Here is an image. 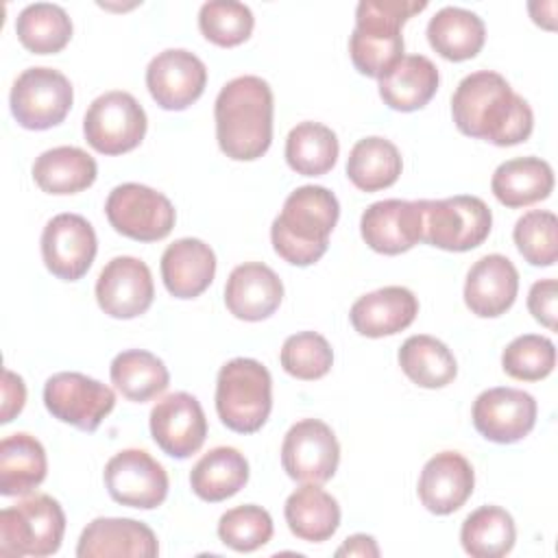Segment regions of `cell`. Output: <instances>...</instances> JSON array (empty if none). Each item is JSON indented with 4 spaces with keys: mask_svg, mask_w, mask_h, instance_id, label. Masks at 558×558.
<instances>
[{
    "mask_svg": "<svg viewBox=\"0 0 558 558\" xmlns=\"http://www.w3.org/2000/svg\"><path fill=\"white\" fill-rule=\"evenodd\" d=\"M451 116L460 133L495 146H514L530 137L534 116L527 100L490 70L464 76L451 98Z\"/></svg>",
    "mask_w": 558,
    "mask_h": 558,
    "instance_id": "cell-1",
    "label": "cell"
},
{
    "mask_svg": "<svg viewBox=\"0 0 558 558\" xmlns=\"http://www.w3.org/2000/svg\"><path fill=\"white\" fill-rule=\"evenodd\" d=\"M272 89L253 74L231 78L216 98V140L235 161L262 157L272 142Z\"/></svg>",
    "mask_w": 558,
    "mask_h": 558,
    "instance_id": "cell-2",
    "label": "cell"
},
{
    "mask_svg": "<svg viewBox=\"0 0 558 558\" xmlns=\"http://www.w3.org/2000/svg\"><path fill=\"white\" fill-rule=\"evenodd\" d=\"M340 216L338 198L323 185H301L283 203L281 214L272 220L270 240L275 253L294 266L318 262Z\"/></svg>",
    "mask_w": 558,
    "mask_h": 558,
    "instance_id": "cell-3",
    "label": "cell"
},
{
    "mask_svg": "<svg viewBox=\"0 0 558 558\" xmlns=\"http://www.w3.org/2000/svg\"><path fill=\"white\" fill-rule=\"evenodd\" d=\"M425 7V0H362L349 37V54L357 72L377 81L386 76L405 57L401 26Z\"/></svg>",
    "mask_w": 558,
    "mask_h": 558,
    "instance_id": "cell-4",
    "label": "cell"
},
{
    "mask_svg": "<svg viewBox=\"0 0 558 558\" xmlns=\"http://www.w3.org/2000/svg\"><path fill=\"white\" fill-rule=\"evenodd\" d=\"M272 410V379L268 368L253 357H233L216 379V412L238 434L262 429Z\"/></svg>",
    "mask_w": 558,
    "mask_h": 558,
    "instance_id": "cell-5",
    "label": "cell"
},
{
    "mask_svg": "<svg viewBox=\"0 0 558 558\" xmlns=\"http://www.w3.org/2000/svg\"><path fill=\"white\" fill-rule=\"evenodd\" d=\"M65 514L50 495H31L0 512L2 556H50L61 547Z\"/></svg>",
    "mask_w": 558,
    "mask_h": 558,
    "instance_id": "cell-6",
    "label": "cell"
},
{
    "mask_svg": "<svg viewBox=\"0 0 558 558\" xmlns=\"http://www.w3.org/2000/svg\"><path fill=\"white\" fill-rule=\"evenodd\" d=\"M423 240L442 251H471L480 246L493 227V214L480 196L458 194L438 201H423Z\"/></svg>",
    "mask_w": 558,
    "mask_h": 558,
    "instance_id": "cell-7",
    "label": "cell"
},
{
    "mask_svg": "<svg viewBox=\"0 0 558 558\" xmlns=\"http://www.w3.org/2000/svg\"><path fill=\"white\" fill-rule=\"evenodd\" d=\"M74 92L65 74L52 68H28L11 87V113L31 131H46L61 124L72 107Z\"/></svg>",
    "mask_w": 558,
    "mask_h": 558,
    "instance_id": "cell-8",
    "label": "cell"
},
{
    "mask_svg": "<svg viewBox=\"0 0 558 558\" xmlns=\"http://www.w3.org/2000/svg\"><path fill=\"white\" fill-rule=\"evenodd\" d=\"M105 214L118 233L137 242L163 240L177 220L170 198L142 183L113 187L107 196Z\"/></svg>",
    "mask_w": 558,
    "mask_h": 558,
    "instance_id": "cell-9",
    "label": "cell"
},
{
    "mask_svg": "<svg viewBox=\"0 0 558 558\" xmlns=\"http://www.w3.org/2000/svg\"><path fill=\"white\" fill-rule=\"evenodd\" d=\"M146 111L129 92L98 96L83 120L87 144L102 155H122L137 148L146 135Z\"/></svg>",
    "mask_w": 558,
    "mask_h": 558,
    "instance_id": "cell-10",
    "label": "cell"
},
{
    "mask_svg": "<svg viewBox=\"0 0 558 558\" xmlns=\"http://www.w3.org/2000/svg\"><path fill=\"white\" fill-rule=\"evenodd\" d=\"M44 403L61 423L81 432H96L102 418L113 410L116 395L98 379L63 371L48 377L44 386Z\"/></svg>",
    "mask_w": 558,
    "mask_h": 558,
    "instance_id": "cell-11",
    "label": "cell"
},
{
    "mask_svg": "<svg viewBox=\"0 0 558 558\" xmlns=\"http://www.w3.org/2000/svg\"><path fill=\"white\" fill-rule=\"evenodd\" d=\"M340 462V445L331 427L318 418L294 423L283 436V471L303 484H325L333 477Z\"/></svg>",
    "mask_w": 558,
    "mask_h": 558,
    "instance_id": "cell-12",
    "label": "cell"
},
{
    "mask_svg": "<svg viewBox=\"0 0 558 558\" xmlns=\"http://www.w3.org/2000/svg\"><path fill=\"white\" fill-rule=\"evenodd\" d=\"M105 486L113 501L153 510L168 497V473L148 451L122 449L105 464Z\"/></svg>",
    "mask_w": 558,
    "mask_h": 558,
    "instance_id": "cell-13",
    "label": "cell"
},
{
    "mask_svg": "<svg viewBox=\"0 0 558 558\" xmlns=\"http://www.w3.org/2000/svg\"><path fill=\"white\" fill-rule=\"evenodd\" d=\"M207 85L205 63L190 50L168 48L150 59L146 87L166 111H183L201 98Z\"/></svg>",
    "mask_w": 558,
    "mask_h": 558,
    "instance_id": "cell-14",
    "label": "cell"
},
{
    "mask_svg": "<svg viewBox=\"0 0 558 558\" xmlns=\"http://www.w3.org/2000/svg\"><path fill=\"white\" fill-rule=\"evenodd\" d=\"M94 227L78 214H57L41 231V257L46 268L63 279H81L96 257Z\"/></svg>",
    "mask_w": 558,
    "mask_h": 558,
    "instance_id": "cell-15",
    "label": "cell"
},
{
    "mask_svg": "<svg viewBox=\"0 0 558 558\" xmlns=\"http://www.w3.org/2000/svg\"><path fill=\"white\" fill-rule=\"evenodd\" d=\"M423 201L386 198L364 209L360 231L375 253L399 255L423 240Z\"/></svg>",
    "mask_w": 558,
    "mask_h": 558,
    "instance_id": "cell-16",
    "label": "cell"
},
{
    "mask_svg": "<svg viewBox=\"0 0 558 558\" xmlns=\"http://www.w3.org/2000/svg\"><path fill=\"white\" fill-rule=\"evenodd\" d=\"M150 434L157 447L179 460L196 453L207 436V418L190 392H172L150 410Z\"/></svg>",
    "mask_w": 558,
    "mask_h": 558,
    "instance_id": "cell-17",
    "label": "cell"
},
{
    "mask_svg": "<svg viewBox=\"0 0 558 558\" xmlns=\"http://www.w3.org/2000/svg\"><path fill=\"white\" fill-rule=\"evenodd\" d=\"M534 423L536 401L519 388H488L473 403V425L490 442H517L532 432Z\"/></svg>",
    "mask_w": 558,
    "mask_h": 558,
    "instance_id": "cell-18",
    "label": "cell"
},
{
    "mask_svg": "<svg viewBox=\"0 0 558 558\" xmlns=\"http://www.w3.org/2000/svg\"><path fill=\"white\" fill-rule=\"evenodd\" d=\"M155 299L150 268L131 255L113 257L98 275L96 301L111 318H135L144 314Z\"/></svg>",
    "mask_w": 558,
    "mask_h": 558,
    "instance_id": "cell-19",
    "label": "cell"
},
{
    "mask_svg": "<svg viewBox=\"0 0 558 558\" xmlns=\"http://www.w3.org/2000/svg\"><path fill=\"white\" fill-rule=\"evenodd\" d=\"M475 486L471 462L458 451L429 458L418 477V499L434 514H451L464 506Z\"/></svg>",
    "mask_w": 558,
    "mask_h": 558,
    "instance_id": "cell-20",
    "label": "cell"
},
{
    "mask_svg": "<svg viewBox=\"0 0 558 558\" xmlns=\"http://www.w3.org/2000/svg\"><path fill=\"white\" fill-rule=\"evenodd\" d=\"M157 554V536L146 523L118 517H100L87 523L76 545L78 558H155Z\"/></svg>",
    "mask_w": 558,
    "mask_h": 558,
    "instance_id": "cell-21",
    "label": "cell"
},
{
    "mask_svg": "<svg viewBox=\"0 0 558 558\" xmlns=\"http://www.w3.org/2000/svg\"><path fill=\"white\" fill-rule=\"evenodd\" d=\"M283 299V283L279 275L262 264L246 262L231 270L225 286V305L227 310L248 323H257L275 314Z\"/></svg>",
    "mask_w": 558,
    "mask_h": 558,
    "instance_id": "cell-22",
    "label": "cell"
},
{
    "mask_svg": "<svg viewBox=\"0 0 558 558\" xmlns=\"http://www.w3.org/2000/svg\"><path fill=\"white\" fill-rule=\"evenodd\" d=\"M519 292L514 264L499 253L480 257L464 281V303L480 318L501 316L512 307Z\"/></svg>",
    "mask_w": 558,
    "mask_h": 558,
    "instance_id": "cell-23",
    "label": "cell"
},
{
    "mask_svg": "<svg viewBox=\"0 0 558 558\" xmlns=\"http://www.w3.org/2000/svg\"><path fill=\"white\" fill-rule=\"evenodd\" d=\"M418 301L403 286H386L360 296L349 312L351 325L366 338H384L403 331L414 323Z\"/></svg>",
    "mask_w": 558,
    "mask_h": 558,
    "instance_id": "cell-24",
    "label": "cell"
},
{
    "mask_svg": "<svg viewBox=\"0 0 558 558\" xmlns=\"http://www.w3.org/2000/svg\"><path fill=\"white\" fill-rule=\"evenodd\" d=\"M216 275V255L198 238H181L168 244L161 255V279L166 290L177 299L203 294Z\"/></svg>",
    "mask_w": 558,
    "mask_h": 558,
    "instance_id": "cell-25",
    "label": "cell"
},
{
    "mask_svg": "<svg viewBox=\"0 0 558 558\" xmlns=\"http://www.w3.org/2000/svg\"><path fill=\"white\" fill-rule=\"evenodd\" d=\"M438 68L423 54H405L379 78V96L395 111L423 109L438 89Z\"/></svg>",
    "mask_w": 558,
    "mask_h": 558,
    "instance_id": "cell-26",
    "label": "cell"
},
{
    "mask_svg": "<svg viewBox=\"0 0 558 558\" xmlns=\"http://www.w3.org/2000/svg\"><path fill=\"white\" fill-rule=\"evenodd\" d=\"M495 198L506 207H525L554 190L551 166L541 157H517L497 166L490 179Z\"/></svg>",
    "mask_w": 558,
    "mask_h": 558,
    "instance_id": "cell-27",
    "label": "cell"
},
{
    "mask_svg": "<svg viewBox=\"0 0 558 558\" xmlns=\"http://www.w3.org/2000/svg\"><path fill=\"white\" fill-rule=\"evenodd\" d=\"M283 514L290 532L307 543L331 538L340 525V506L320 484H303L290 493Z\"/></svg>",
    "mask_w": 558,
    "mask_h": 558,
    "instance_id": "cell-28",
    "label": "cell"
},
{
    "mask_svg": "<svg viewBox=\"0 0 558 558\" xmlns=\"http://www.w3.org/2000/svg\"><path fill=\"white\" fill-rule=\"evenodd\" d=\"M486 39L482 17L462 7H442L427 24L429 46L447 61L473 59Z\"/></svg>",
    "mask_w": 558,
    "mask_h": 558,
    "instance_id": "cell-29",
    "label": "cell"
},
{
    "mask_svg": "<svg viewBox=\"0 0 558 558\" xmlns=\"http://www.w3.org/2000/svg\"><path fill=\"white\" fill-rule=\"evenodd\" d=\"M48 460L44 445L31 434H11L0 442V493L28 495L46 480Z\"/></svg>",
    "mask_w": 558,
    "mask_h": 558,
    "instance_id": "cell-30",
    "label": "cell"
},
{
    "mask_svg": "<svg viewBox=\"0 0 558 558\" xmlns=\"http://www.w3.org/2000/svg\"><path fill=\"white\" fill-rule=\"evenodd\" d=\"M96 174L94 157L76 146L50 148L33 163V179L48 194L83 192L96 181Z\"/></svg>",
    "mask_w": 558,
    "mask_h": 558,
    "instance_id": "cell-31",
    "label": "cell"
},
{
    "mask_svg": "<svg viewBox=\"0 0 558 558\" xmlns=\"http://www.w3.org/2000/svg\"><path fill=\"white\" fill-rule=\"evenodd\" d=\"M248 482V462L235 447L207 451L190 471V486L203 501H225Z\"/></svg>",
    "mask_w": 558,
    "mask_h": 558,
    "instance_id": "cell-32",
    "label": "cell"
},
{
    "mask_svg": "<svg viewBox=\"0 0 558 558\" xmlns=\"http://www.w3.org/2000/svg\"><path fill=\"white\" fill-rule=\"evenodd\" d=\"M403 161L399 148L379 135L355 142L347 159V177L362 192L390 187L401 174Z\"/></svg>",
    "mask_w": 558,
    "mask_h": 558,
    "instance_id": "cell-33",
    "label": "cell"
},
{
    "mask_svg": "<svg viewBox=\"0 0 558 558\" xmlns=\"http://www.w3.org/2000/svg\"><path fill=\"white\" fill-rule=\"evenodd\" d=\"M109 373L118 392L135 403L155 399L170 384L166 364L155 353L144 349H129L118 353Z\"/></svg>",
    "mask_w": 558,
    "mask_h": 558,
    "instance_id": "cell-34",
    "label": "cell"
},
{
    "mask_svg": "<svg viewBox=\"0 0 558 558\" xmlns=\"http://www.w3.org/2000/svg\"><path fill=\"white\" fill-rule=\"evenodd\" d=\"M401 371L421 388H442L458 375L453 353L434 336H410L399 349Z\"/></svg>",
    "mask_w": 558,
    "mask_h": 558,
    "instance_id": "cell-35",
    "label": "cell"
},
{
    "mask_svg": "<svg viewBox=\"0 0 558 558\" xmlns=\"http://www.w3.org/2000/svg\"><path fill=\"white\" fill-rule=\"evenodd\" d=\"M15 33L26 50L35 54H54L68 46L72 37V20L59 4L35 2L20 11Z\"/></svg>",
    "mask_w": 558,
    "mask_h": 558,
    "instance_id": "cell-36",
    "label": "cell"
},
{
    "mask_svg": "<svg viewBox=\"0 0 558 558\" xmlns=\"http://www.w3.org/2000/svg\"><path fill=\"white\" fill-rule=\"evenodd\" d=\"M338 137L320 122H301L286 137V161L303 177H320L336 166Z\"/></svg>",
    "mask_w": 558,
    "mask_h": 558,
    "instance_id": "cell-37",
    "label": "cell"
},
{
    "mask_svg": "<svg viewBox=\"0 0 558 558\" xmlns=\"http://www.w3.org/2000/svg\"><path fill=\"white\" fill-rule=\"evenodd\" d=\"M514 521L499 506L473 510L460 530V543L473 558H501L514 547Z\"/></svg>",
    "mask_w": 558,
    "mask_h": 558,
    "instance_id": "cell-38",
    "label": "cell"
},
{
    "mask_svg": "<svg viewBox=\"0 0 558 558\" xmlns=\"http://www.w3.org/2000/svg\"><path fill=\"white\" fill-rule=\"evenodd\" d=\"M253 11L244 2L211 0L198 11V28L216 46L233 48L246 41L253 33Z\"/></svg>",
    "mask_w": 558,
    "mask_h": 558,
    "instance_id": "cell-39",
    "label": "cell"
},
{
    "mask_svg": "<svg viewBox=\"0 0 558 558\" xmlns=\"http://www.w3.org/2000/svg\"><path fill=\"white\" fill-rule=\"evenodd\" d=\"M514 244L532 266H551L558 257V220L547 209L523 214L512 231Z\"/></svg>",
    "mask_w": 558,
    "mask_h": 558,
    "instance_id": "cell-40",
    "label": "cell"
},
{
    "mask_svg": "<svg viewBox=\"0 0 558 558\" xmlns=\"http://www.w3.org/2000/svg\"><path fill=\"white\" fill-rule=\"evenodd\" d=\"M556 366V347L549 338L523 333L514 338L501 353V368L512 379L538 381Z\"/></svg>",
    "mask_w": 558,
    "mask_h": 558,
    "instance_id": "cell-41",
    "label": "cell"
},
{
    "mask_svg": "<svg viewBox=\"0 0 558 558\" xmlns=\"http://www.w3.org/2000/svg\"><path fill=\"white\" fill-rule=\"evenodd\" d=\"M279 360L288 375L303 381H312L329 373L333 364V351L320 333L299 331L286 338Z\"/></svg>",
    "mask_w": 558,
    "mask_h": 558,
    "instance_id": "cell-42",
    "label": "cell"
},
{
    "mask_svg": "<svg viewBox=\"0 0 558 558\" xmlns=\"http://www.w3.org/2000/svg\"><path fill=\"white\" fill-rule=\"evenodd\" d=\"M218 536L235 551H255L272 538V519L262 506H235L220 517Z\"/></svg>",
    "mask_w": 558,
    "mask_h": 558,
    "instance_id": "cell-43",
    "label": "cell"
},
{
    "mask_svg": "<svg viewBox=\"0 0 558 558\" xmlns=\"http://www.w3.org/2000/svg\"><path fill=\"white\" fill-rule=\"evenodd\" d=\"M556 299H558L556 279H541L532 283L527 294L530 314L547 329H556Z\"/></svg>",
    "mask_w": 558,
    "mask_h": 558,
    "instance_id": "cell-44",
    "label": "cell"
},
{
    "mask_svg": "<svg viewBox=\"0 0 558 558\" xmlns=\"http://www.w3.org/2000/svg\"><path fill=\"white\" fill-rule=\"evenodd\" d=\"M26 401V386L20 375L13 371H4L2 375V412H0V423H11L24 408Z\"/></svg>",
    "mask_w": 558,
    "mask_h": 558,
    "instance_id": "cell-45",
    "label": "cell"
},
{
    "mask_svg": "<svg viewBox=\"0 0 558 558\" xmlns=\"http://www.w3.org/2000/svg\"><path fill=\"white\" fill-rule=\"evenodd\" d=\"M336 556H373L377 558L379 556V547L375 543L373 536H366V534H353L349 536L338 549H336Z\"/></svg>",
    "mask_w": 558,
    "mask_h": 558,
    "instance_id": "cell-46",
    "label": "cell"
}]
</instances>
